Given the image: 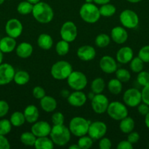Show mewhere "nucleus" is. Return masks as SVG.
<instances>
[{
	"instance_id": "37998d69",
	"label": "nucleus",
	"mask_w": 149,
	"mask_h": 149,
	"mask_svg": "<svg viewBox=\"0 0 149 149\" xmlns=\"http://www.w3.org/2000/svg\"><path fill=\"white\" fill-rule=\"evenodd\" d=\"M51 121L53 125H64V116L61 112H56L51 116Z\"/></svg>"
},
{
	"instance_id": "c9c22d12",
	"label": "nucleus",
	"mask_w": 149,
	"mask_h": 149,
	"mask_svg": "<svg viewBox=\"0 0 149 149\" xmlns=\"http://www.w3.org/2000/svg\"><path fill=\"white\" fill-rule=\"evenodd\" d=\"M110 39L111 38L106 33H100L95 38V45L98 47H106L110 43Z\"/></svg>"
},
{
	"instance_id": "052dcab7",
	"label": "nucleus",
	"mask_w": 149,
	"mask_h": 149,
	"mask_svg": "<svg viewBox=\"0 0 149 149\" xmlns=\"http://www.w3.org/2000/svg\"><path fill=\"white\" fill-rule=\"evenodd\" d=\"M86 3H92L93 2V0H85Z\"/></svg>"
},
{
	"instance_id": "2f4dec72",
	"label": "nucleus",
	"mask_w": 149,
	"mask_h": 149,
	"mask_svg": "<svg viewBox=\"0 0 149 149\" xmlns=\"http://www.w3.org/2000/svg\"><path fill=\"white\" fill-rule=\"evenodd\" d=\"M37 137L32 132H25L20 135V141L26 146H34Z\"/></svg>"
},
{
	"instance_id": "c03bdc74",
	"label": "nucleus",
	"mask_w": 149,
	"mask_h": 149,
	"mask_svg": "<svg viewBox=\"0 0 149 149\" xmlns=\"http://www.w3.org/2000/svg\"><path fill=\"white\" fill-rule=\"evenodd\" d=\"M32 95L35 98L38 99V100H41L44 96L46 95L45 90H44V88H42V87H39V86H36V87H34L33 90H32Z\"/></svg>"
},
{
	"instance_id": "f704fd0d",
	"label": "nucleus",
	"mask_w": 149,
	"mask_h": 149,
	"mask_svg": "<svg viewBox=\"0 0 149 149\" xmlns=\"http://www.w3.org/2000/svg\"><path fill=\"white\" fill-rule=\"evenodd\" d=\"M34 4L32 3L29 2L28 1H21L18 4L17 7V11L19 14L23 15H26L30 14L32 13V10H33Z\"/></svg>"
},
{
	"instance_id": "412c9836",
	"label": "nucleus",
	"mask_w": 149,
	"mask_h": 149,
	"mask_svg": "<svg viewBox=\"0 0 149 149\" xmlns=\"http://www.w3.org/2000/svg\"><path fill=\"white\" fill-rule=\"evenodd\" d=\"M16 40L11 36H4L0 39V50L3 53H10L16 48Z\"/></svg>"
},
{
	"instance_id": "7ed1b4c3",
	"label": "nucleus",
	"mask_w": 149,
	"mask_h": 149,
	"mask_svg": "<svg viewBox=\"0 0 149 149\" xmlns=\"http://www.w3.org/2000/svg\"><path fill=\"white\" fill-rule=\"evenodd\" d=\"M79 14L83 21L90 24L96 23L101 17L99 9L92 3L83 4L80 7Z\"/></svg>"
},
{
	"instance_id": "680f3d73",
	"label": "nucleus",
	"mask_w": 149,
	"mask_h": 149,
	"mask_svg": "<svg viewBox=\"0 0 149 149\" xmlns=\"http://www.w3.org/2000/svg\"><path fill=\"white\" fill-rule=\"evenodd\" d=\"M4 1H5V0H0V5H1V4L4 2Z\"/></svg>"
},
{
	"instance_id": "9d476101",
	"label": "nucleus",
	"mask_w": 149,
	"mask_h": 149,
	"mask_svg": "<svg viewBox=\"0 0 149 149\" xmlns=\"http://www.w3.org/2000/svg\"><path fill=\"white\" fill-rule=\"evenodd\" d=\"M123 100L124 104L129 107H137L140 103H142L141 92L136 88L128 89L124 92Z\"/></svg>"
},
{
	"instance_id": "6e6552de",
	"label": "nucleus",
	"mask_w": 149,
	"mask_h": 149,
	"mask_svg": "<svg viewBox=\"0 0 149 149\" xmlns=\"http://www.w3.org/2000/svg\"><path fill=\"white\" fill-rule=\"evenodd\" d=\"M67 80L70 88L73 90H83L88 83L86 76L79 71H72Z\"/></svg>"
},
{
	"instance_id": "cd10ccee",
	"label": "nucleus",
	"mask_w": 149,
	"mask_h": 149,
	"mask_svg": "<svg viewBox=\"0 0 149 149\" xmlns=\"http://www.w3.org/2000/svg\"><path fill=\"white\" fill-rule=\"evenodd\" d=\"M30 80V76L26 71H18L15 72L13 81L18 85H25Z\"/></svg>"
},
{
	"instance_id": "39448f33",
	"label": "nucleus",
	"mask_w": 149,
	"mask_h": 149,
	"mask_svg": "<svg viewBox=\"0 0 149 149\" xmlns=\"http://www.w3.org/2000/svg\"><path fill=\"white\" fill-rule=\"evenodd\" d=\"M72 66L66 61H59L52 65L51 74L53 78L57 80H64L72 72Z\"/></svg>"
},
{
	"instance_id": "aec40b11",
	"label": "nucleus",
	"mask_w": 149,
	"mask_h": 149,
	"mask_svg": "<svg viewBox=\"0 0 149 149\" xmlns=\"http://www.w3.org/2000/svg\"><path fill=\"white\" fill-rule=\"evenodd\" d=\"M134 58V52L130 47L124 46L120 48L116 53V60L121 64H127Z\"/></svg>"
},
{
	"instance_id": "8fccbe9b",
	"label": "nucleus",
	"mask_w": 149,
	"mask_h": 149,
	"mask_svg": "<svg viewBox=\"0 0 149 149\" xmlns=\"http://www.w3.org/2000/svg\"><path fill=\"white\" fill-rule=\"evenodd\" d=\"M140 137L138 132L132 131V132H129V133L128 134L127 141H129L131 144H135L138 142L139 140H140Z\"/></svg>"
},
{
	"instance_id": "e2e57ef3",
	"label": "nucleus",
	"mask_w": 149,
	"mask_h": 149,
	"mask_svg": "<svg viewBox=\"0 0 149 149\" xmlns=\"http://www.w3.org/2000/svg\"><path fill=\"white\" fill-rule=\"evenodd\" d=\"M8 1H10V0H8Z\"/></svg>"
},
{
	"instance_id": "6ab92c4d",
	"label": "nucleus",
	"mask_w": 149,
	"mask_h": 149,
	"mask_svg": "<svg viewBox=\"0 0 149 149\" xmlns=\"http://www.w3.org/2000/svg\"><path fill=\"white\" fill-rule=\"evenodd\" d=\"M77 56L83 61H90L96 57V50L91 45H83L77 50Z\"/></svg>"
},
{
	"instance_id": "79ce46f5",
	"label": "nucleus",
	"mask_w": 149,
	"mask_h": 149,
	"mask_svg": "<svg viewBox=\"0 0 149 149\" xmlns=\"http://www.w3.org/2000/svg\"><path fill=\"white\" fill-rule=\"evenodd\" d=\"M137 56L144 62V63H149V45H145L140 48Z\"/></svg>"
},
{
	"instance_id": "393cba45",
	"label": "nucleus",
	"mask_w": 149,
	"mask_h": 149,
	"mask_svg": "<svg viewBox=\"0 0 149 149\" xmlns=\"http://www.w3.org/2000/svg\"><path fill=\"white\" fill-rule=\"evenodd\" d=\"M37 45L44 50H48L52 47L53 45V40L51 36L48 33H41L37 38Z\"/></svg>"
},
{
	"instance_id": "7c9ffc66",
	"label": "nucleus",
	"mask_w": 149,
	"mask_h": 149,
	"mask_svg": "<svg viewBox=\"0 0 149 149\" xmlns=\"http://www.w3.org/2000/svg\"><path fill=\"white\" fill-rule=\"evenodd\" d=\"M10 121L13 127H19L25 123L26 119L23 113L20 111H15L14 113H12Z\"/></svg>"
},
{
	"instance_id": "5fc2aeb1",
	"label": "nucleus",
	"mask_w": 149,
	"mask_h": 149,
	"mask_svg": "<svg viewBox=\"0 0 149 149\" xmlns=\"http://www.w3.org/2000/svg\"><path fill=\"white\" fill-rule=\"evenodd\" d=\"M145 125L146 127L149 130V112L145 116Z\"/></svg>"
},
{
	"instance_id": "58836bf2",
	"label": "nucleus",
	"mask_w": 149,
	"mask_h": 149,
	"mask_svg": "<svg viewBox=\"0 0 149 149\" xmlns=\"http://www.w3.org/2000/svg\"><path fill=\"white\" fill-rule=\"evenodd\" d=\"M115 77L116 79L121 81V82H127L131 79V74L128 70L125 68H119L115 71Z\"/></svg>"
},
{
	"instance_id": "a19ab883",
	"label": "nucleus",
	"mask_w": 149,
	"mask_h": 149,
	"mask_svg": "<svg viewBox=\"0 0 149 149\" xmlns=\"http://www.w3.org/2000/svg\"><path fill=\"white\" fill-rule=\"evenodd\" d=\"M137 81L142 87L149 84V72L145 71H142L137 74Z\"/></svg>"
},
{
	"instance_id": "5701e85b",
	"label": "nucleus",
	"mask_w": 149,
	"mask_h": 149,
	"mask_svg": "<svg viewBox=\"0 0 149 149\" xmlns=\"http://www.w3.org/2000/svg\"><path fill=\"white\" fill-rule=\"evenodd\" d=\"M26 122L33 124L38 121L39 117V112L37 107L34 105H29L26 106L23 111Z\"/></svg>"
},
{
	"instance_id": "423d86ee",
	"label": "nucleus",
	"mask_w": 149,
	"mask_h": 149,
	"mask_svg": "<svg viewBox=\"0 0 149 149\" xmlns=\"http://www.w3.org/2000/svg\"><path fill=\"white\" fill-rule=\"evenodd\" d=\"M107 113L111 119L116 121H121L128 116V109L127 106L119 101H112L109 103Z\"/></svg>"
},
{
	"instance_id": "f257e3e1",
	"label": "nucleus",
	"mask_w": 149,
	"mask_h": 149,
	"mask_svg": "<svg viewBox=\"0 0 149 149\" xmlns=\"http://www.w3.org/2000/svg\"><path fill=\"white\" fill-rule=\"evenodd\" d=\"M34 18L39 23L47 24L53 19L54 13L53 8L46 2L39 1L34 4L32 13Z\"/></svg>"
},
{
	"instance_id": "603ef678",
	"label": "nucleus",
	"mask_w": 149,
	"mask_h": 149,
	"mask_svg": "<svg viewBox=\"0 0 149 149\" xmlns=\"http://www.w3.org/2000/svg\"><path fill=\"white\" fill-rule=\"evenodd\" d=\"M118 149H132L133 144H131L129 141H121L118 143L117 146Z\"/></svg>"
},
{
	"instance_id": "a18cd8bd",
	"label": "nucleus",
	"mask_w": 149,
	"mask_h": 149,
	"mask_svg": "<svg viewBox=\"0 0 149 149\" xmlns=\"http://www.w3.org/2000/svg\"><path fill=\"white\" fill-rule=\"evenodd\" d=\"M10 109L8 103L4 100H0V118L4 117L7 114Z\"/></svg>"
},
{
	"instance_id": "de8ad7c7",
	"label": "nucleus",
	"mask_w": 149,
	"mask_h": 149,
	"mask_svg": "<svg viewBox=\"0 0 149 149\" xmlns=\"http://www.w3.org/2000/svg\"><path fill=\"white\" fill-rule=\"evenodd\" d=\"M142 102L149 106V84L143 87L141 91Z\"/></svg>"
},
{
	"instance_id": "6e6d98bb",
	"label": "nucleus",
	"mask_w": 149,
	"mask_h": 149,
	"mask_svg": "<svg viewBox=\"0 0 149 149\" xmlns=\"http://www.w3.org/2000/svg\"><path fill=\"white\" fill-rule=\"evenodd\" d=\"M70 149H80V147H79V146L77 144H75V145H71L70 147H69Z\"/></svg>"
},
{
	"instance_id": "13d9d810",
	"label": "nucleus",
	"mask_w": 149,
	"mask_h": 149,
	"mask_svg": "<svg viewBox=\"0 0 149 149\" xmlns=\"http://www.w3.org/2000/svg\"><path fill=\"white\" fill-rule=\"evenodd\" d=\"M127 1L130 3H138L140 2V1H143V0H127Z\"/></svg>"
},
{
	"instance_id": "1a4fd4ad",
	"label": "nucleus",
	"mask_w": 149,
	"mask_h": 149,
	"mask_svg": "<svg viewBox=\"0 0 149 149\" xmlns=\"http://www.w3.org/2000/svg\"><path fill=\"white\" fill-rule=\"evenodd\" d=\"M60 36L63 40L69 43L74 42L77 36V29L72 21H66L60 29Z\"/></svg>"
},
{
	"instance_id": "f8f14e48",
	"label": "nucleus",
	"mask_w": 149,
	"mask_h": 149,
	"mask_svg": "<svg viewBox=\"0 0 149 149\" xmlns=\"http://www.w3.org/2000/svg\"><path fill=\"white\" fill-rule=\"evenodd\" d=\"M108 127L106 124L100 121L91 122L88 131V135L93 140H99L105 137Z\"/></svg>"
},
{
	"instance_id": "a878e982",
	"label": "nucleus",
	"mask_w": 149,
	"mask_h": 149,
	"mask_svg": "<svg viewBox=\"0 0 149 149\" xmlns=\"http://www.w3.org/2000/svg\"><path fill=\"white\" fill-rule=\"evenodd\" d=\"M134 126H135L134 120L130 116H127V117L120 121L119 129L124 134H129V132H132L134 129Z\"/></svg>"
},
{
	"instance_id": "0eeeda50",
	"label": "nucleus",
	"mask_w": 149,
	"mask_h": 149,
	"mask_svg": "<svg viewBox=\"0 0 149 149\" xmlns=\"http://www.w3.org/2000/svg\"><path fill=\"white\" fill-rule=\"evenodd\" d=\"M119 20L123 27L128 29H134L138 26L140 19L135 12L129 9H127L121 13Z\"/></svg>"
},
{
	"instance_id": "dca6fc26",
	"label": "nucleus",
	"mask_w": 149,
	"mask_h": 149,
	"mask_svg": "<svg viewBox=\"0 0 149 149\" xmlns=\"http://www.w3.org/2000/svg\"><path fill=\"white\" fill-rule=\"evenodd\" d=\"M99 67L105 74H112L118 69L115 60L109 55H105L99 61Z\"/></svg>"
},
{
	"instance_id": "3c124183",
	"label": "nucleus",
	"mask_w": 149,
	"mask_h": 149,
	"mask_svg": "<svg viewBox=\"0 0 149 149\" xmlns=\"http://www.w3.org/2000/svg\"><path fill=\"white\" fill-rule=\"evenodd\" d=\"M10 144L5 135H0V149H10Z\"/></svg>"
},
{
	"instance_id": "20e7f679",
	"label": "nucleus",
	"mask_w": 149,
	"mask_h": 149,
	"mask_svg": "<svg viewBox=\"0 0 149 149\" xmlns=\"http://www.w3.org/2000/svg\"><path fill=\"white\" fill-rule=\"evenodd\" d=\"M91 122L81 116H75L70 120L69 129L70 132L76 137H81L88 134Z\"/></svg>"
},
{
	"instance_id": "f3484780",
	"label": "nucleus",
	"mask_w": 149,
	"mask_h": 149,
	"mask_svg": "<svg viewBox=\"0 0 149 149\" xmlns=\"http://www.w3.org/2000/svg\"><path fill=\"white\" fill-rule=\"evenodd\" d=\"M86 100L87 96L81 90H74L67 97L69 104L74 107H81L86 103Z\"/></svg>"
},
{
	"instance_id": "f03ea898",
	"label": "nucleus",
	"mask_w": 149,
	"mask_h": 149,
	"mask_svg": "<svg viewBox=\"0 0 149 149\" xmlns=\"http://www.w3.org/2000/svg\"><path fill=\"white\" fill-rule=\"evenodd\" d=\"M50 137L54 145L64 146L67 145L71 139V132L69 127L64 125H53L51 128Z\"/></svg>"
},
{
	"instance_id": "4c0bfd02",
	"label": "nucleus",
	"mask_w": 149,
	"mask_h": 149,
	"mask_svg": "<svg viewBox=\"0 0 149 149\" xmlns=\"http://www.w3.org/2000/svg\"><path fill=\"white\" fill-rule=\"evenodd\" d=\"M77 145L80 149H89L93 146V139L89 135H83L78 139Z\"/></svg>"
},
{
	"instance_id": "e433bc0d",
	"label": "nucleus",
	"mask_w": 149,
	"mask_h": 149,
	"mask_svg": "<svg viewBox=\"0 0 149 149\" xmlns=\"http://www.w3.org/2000/svg\"><path fill=\"white\" fill-rule=\"evenodd\" d=\"M129 67L131 71L136 73V74H138L139 72H140V71L143 70L144 62L138 56L135 57V58H133L132 60L130 61Z\"/></svg>"
},
{
	"instance_id": "4468645a",
	"label": "nucleus",
	"mask_w": 149,
	"mask_h": 149,
	"mask_svg": "<svg viewBox=\"0 0 149 149\" xmlns=\"http://www.w3.org/2000/svg\"><path fill=\"white\" fill-rule=\"evenodd\" d=\"M15 71L12 65L1 63L0 65V85H6L13 81Z\"/></svg>"
},
{
	"instance_id": "a211bd4d",
	"label": "nucleus",
	"mask_w": 149,
	"mask_h": 149,
	"mask_svg": "<svg viewBox=\"0 0 149 149\" xmlns=\"http://www.w3.org/2000/svg\"><path fill=\"white\" fill-rule=\"evenodd\" d=\"M128 33L124 27L115 26L111 30L110 38L118 45L124 44L128 39Z\"/></svg>"
},
{
	"instance_id": "ea45409f",
	"label": "nucleus",
	"mask_w": 149,
	"mask_h": 149,
	"mask_svg": "<svg viewBox=\"0 0 149 149\" xmlns=\"http://www.w3.org/2000/svg\"><path fill=\"white\" fill-rule=\"evenodd\" d=\"M11 122L7 119H3L0 120V135H6L11 132L12 130Z\"/></svg>"
},
{
	"instance_id": "49530a36",
	"label": "nucleus",
	"mask_w": 149,
	"mask_h": 149,
	"mask_svg": "<svg viewBox=\"0 0 149 149\" xmlns=\"http://www.w3.org/2000/svg\"><path fill=\"white\" fill-rule=\"evenodd\" d=\"M99 147L100 149H110L112 147V142L108 138H102L99 139Z\"/></svg>"
},
{
	"instance_id": "ddd939ff",
	"label": "nucleus",
	"mask_w": 149,
	"mask_h": 149,
	"mask_svg": "<svg viewBox=\"0 0 149 149\" xmlns=\"http://www.w3.org/2000/svg\"><path fill=\"white\" fill-rule=\"evenodd\" d=\"M5 32L7 36L15 39L19 37L23 32V25L21 22L16 18L8 20L5 25Z\"/></svg>"
},
{
	"instance_id": "864d4df0",
	"label": "nucleus",
	"mask_w": 149,
	"mask_h": 149,
	"mask_svg": "<svg viewBox=\"0 0 149 149\" xmlns=\"http://www.w3.org/2000/svg\"><path fill=\"white\" fill-rule=\"evenodd\" d=\"M110 1V0H93V2L96 4H99V5L107 4V3H109Z\"/></svg>"
},
{
	"instance_id": "b1692460",
	"label": "nucleus",
	"mask_w": 149,
	"mask_h": 149,
	"mask_svg": "<svg viewBox=\"0 0 149 149\" xmlns=\"http://www.w3.org/2000/svg\"><path fill=\"white\" fill-rule=\"evenodd\" d=\"M41 109L47 113L54 111L57 107V101L54 97L50 95H45L40 100Z\"/></svg>"
},
{
	"instance_id": "bf43d9fd",
	"label": "nucleus",
	"mask_w": 149,
	"mask_h": 149,
	"mask_svg": "<svg viewBox=\"0 0 149 149\" xmlns=\"http://www.w3.org/2000/svg\"><path fill=\"white\" fill-rule=\"evenodd\" d=\"M3 61V52L0 50V65L2 63Z\"/></svg>"
},
{
	"instance_id": "4be33fe9",
	"label": "nucleus",
	"mask_w": 149,
	"mask_h": 149,
	"mask_svg": "<svg viewBox=\"0 0 149 149\" xmlns=\"http://www.w3.org/2000/svg\"><path fill=\"white\" fill-rule=\"evenodd\" d=\"M16 55L20 58L26 59L33 53V47L29 42H21L15 48Z\"/></svg>"
},
{
	"instance_id": "473e14b6",
	"label": "nucleus",
	"mask_w": 149,
	"mask_h": 149,
	"mask_svg": "<svg viewBox=\"0 0 149 149\" xmlns=\"http://www.w3.org/2000/svg\"><path fill=\"white\" fill-rule=\"evenodd\" d=\"M99 9L101 16H103L105 17H112L116 12V7L113 4H110V2L102 4Z\"/></svg>"
},
{
	"instance_id": "9b49d317",
	"label": "nucleus",
	"mask_w": 149,
	"mask_h": 149,
	"mask_svg": "<svg viewBox=\"0 0 149 149\" xmlns=\"http://www.w3.org/2000/svg\"><path fill=\"white\" fill-rule=\"evenodd\" d=\"M109 100L105 95L95 94L91 99V107L93 111L98 114H102L107 111L109 106Z\"/></svg>"
},
{
	"instance_id": "4d7b16f0",
	"label": "nucleus",
	"mask_w": 149,
	"mask_h": 149,
	"mask_svg": "<svg viewBox=\"0 0 149 149\" xmlns=\"http://www.w3.org/2000/svg\"><path fill=\"white\" fill-rule=\"evenodd\" d=\"M26 1H28L29 2L32 3V4H37V3H38L39 1H40V0H26Z\"/></svg>"
},
{
	"instance_id": "2eb2a0df",
	"label": "nucleus",
	"mask_w": 149,
	"mask_h": 149,
	"mask_svg": "<svg viewBox=\"0 0 149 149\" xmlns=\"http://www.w3.org/2000/svg\"><path fill=\"white\" fill-rule=\"evenodd\" d=\"M51 126L45 121H37L33 123L31 127V132L37 137H45L50 135L51 131Z\"/></svg>"
},
{
	"instance_id": "09e8293b",
	"label": "nucleus",
	"mask_w": 149,
	"mask_h": 149,
	"mask_svg": "<svg viewBox=\"0 0 149 149\" xmlns=\"http://www.w3.org/2000/svg\"><path fill=\"white\" fill-rule=\"evenodd\" d=\"M137 107V111L141 116H145L149 112V106L145 103H140Z\"/></svg>"
},
{
	"instance_id": "bb28decb",
	"label": "nucleus",
	"mask_w": 149,
	"mask_h": 149,
	"mask_svg": "<svg viewBox=\"0 0 149 149\" xmlns=\"http://www.w3.org/2000/svg\"><path fill=\"white\" fill-rule=\"evenodd\" d=\"M34 147L37 149H53L54 148V143L51 138L39 137L37 138L35 141Z\"/></svg>"
},
{
	"instance_id": "c85d7f7f",
	"label": "nucleus",
	"mask_w": 149,
	"mask_h": 149,
	"mask_svg": "<svg viewBox=\"0 0 149 149\" xmlns=\"http://www.w3.org/2000/svg\"><path fill=\"white\" fill-rule=\"evenodd\" d=\"M108 89L112 95H118L121 93L123 89L122 82L118 79H112L108 83Z\"/></svg>"
},
{
	"instance_id": "72a5a7b5",
	"label": "nucleus",
	"mask_w": 149,
	"mask_h": 149,
	"mask_svg": "<svg viewBox=\"0 0 149 149\" xmlns=\"http://www.w3.org/2000/svg\"><path fill=\"white\" fill-rule=\"evenodd\" d=\"M70 51V43L61 39L56 45V52L60 56H64Z\"/></svg>"
},
{
	"instance_id": "c756f323",
	"label": "nucleus",
	"mask_w": 149,
	"mask_h": 149,
	"mask_svg": "<svg viewBox=\"0 0 149 149\" xmlns=\"http://www.w3.org/2000/svg\"><path fill=\"white\" fill-rule=\"evenodd\" d=\"M105 85L106 84L103 79L101 77H97L92 81L91 84V90L94 94H100L105 90Z\"/></svg>"
}]
</instances>
